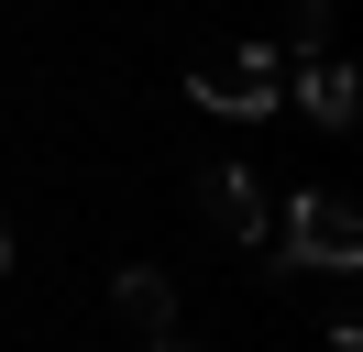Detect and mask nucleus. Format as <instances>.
I'll use <instances>...</instances> for the list:
<instances>
[{
  "label": "nucleus",
  "mask_w": 363,
  "mask_h": 352,
  "mask_svg": "<svg viewBox=\"0 0 363 352\" xmlns=\"http://www.w3.org/2000/svg\"><path fill=\"white\" fill-rule=\"evenodd\" d=\"M0 264H11V231H0Z\"/></svg>",
  "instance_id": "0eeeda50"
},
{
  "label": "nucleus",
  "mask_w": 363,
  "mask_h": 352,
  "mask_svg": "<svg viewBox=\"0 0 363 352\" xmlns=\"http://www.w3.org/2000/svg\"><path fill=\"white\" fill-rule=\"evenodd\" d=\"M297 110H308L319 132H352V66L308 55V66H297Z\"/></svg>",
  "instance_id": "20e7f679"
},
{
  "label": "nucleus",
  "mask_w": 363,
  "mask_h": 352,
  "mask_svg": "<svg viewBox=\"0 0 363 352\" xmlns=\"http://www.w3.org/2000/svg\"><path fill=\"white\" fill-rule=\"evenodd\" d=\"M155 352H187V341H165V330H155Z\"/></svg>",
  "instance_id": "423d86ee"
},
{
  "label": "nucleus",
  "mask_w": 363,
  "mask_h": 352,
  "mask_svg": "<svg viewBox=\"0 0 363 352\" xmlns=\"http://www.w3.org/2000/svg\"><path fill=\"white\" fill-rule=\"evenodd\" d=\"M199 209L220 220L231 242H264V187H253V165H209L199 176Z\"/></svg>",
  "instance_id": "7ed1b4c3"
},
{
  "label": "nucleus",
  "mask_w": 363,
  "mask_h": 352,
  "mask_svg": "<svg viewBox=\"0 0 363 352\" xmlns=\"http://www.w3.org/2000/svg\"><path fill=\"white\" fill-rule=\"evenodd\" d=\"M286 264H308V275H352V264H363V220H352V198L297 187V209H286Z\"/></svg>",
  "instance_id": "f257e3e1"
},
{
  "label": "nucleus",
  "mask_w": 363,
  "mask_h": 352,
  "mask_svg": "<svg viewBox=\"0 0 363 352\" xmlns=\"http://www.w3.org/2000/svg\"><path fill=\"white\" fill-rule=\"evenodd\" d=\"M187 99H209L220 121H264V110L286 99V66H275V44H242V55H220V66H187Z\"/></svg>",
  "instance_id": "f03ea898"
},
{
  "label": "nucleus",
  "mask_w": 363,
  "mask_h": 352,
  "mask_svg": "<svg viewBox=\"0 0 363 352\" xmlns=\"http://www.w3.org/2000/svg\"><path fill=\"white\" fill-rule=\"evenodd\" d=\"M111 308L133 330H177V286H165L155 264H121V275H111Z\"/></svg>",
  "instance_id": "39448f33"
}]
</instances>
